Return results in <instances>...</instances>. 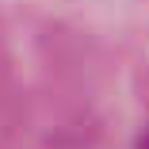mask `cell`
I'll use <instances>...</instances> for the list:
<instances>
[{
    "mask_svg": "<svg viewBox=\"0 0 149 149\" xmlns=\"http://www.w3.org/2000/svg\"><path fill=\"white\" fill-rule=\"evenodd\" d=\"M138 149H149V130H145V134L138 138Z\"/></svg>",
    "mask_w": 149,
    "mask_h": 149,
    "instance_id": "1",
    "label": "cell"
}]
</instances>
